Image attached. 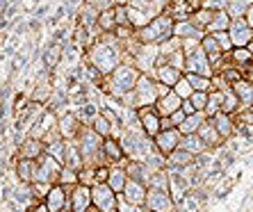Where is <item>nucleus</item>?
<instances>
[{
  "label": "nucleus",
  "instance_id": "obj_1",
  "mask_svg": "<svg viewBox=\"0 0 253 212\" xmlns=\"http://www.w3.org/2000/svg\"><path fill=\"white\" fill-rule=\"evenodd\" d=\"M139 78H141V71L137 69L132 62H124V64L119 66L112 76H107L103 83H105V91L112 96V98H124L126 94H130V91L137 87Z\"/></svg>",
  "mask_w": 253,
  "mask_h": 212
},
{
  "label": "nucleus",
  "instance_id": "obj_2",
  "mask_svg": "<svg viewBox=\"0 0 253 212\" xmlns=\"http://www.w3.org/2000/svg\"><path fill=\"white\" fill-rule=\"evenodd\" d=\"M121 148L128 160H137V162H144L148 155L158 153V146H155L153 137H148L141 128H132L126 130L124 137H121Z\"/></svg>",
  "mask_w": 253,
  "mask_h": 212
},
{
  "label": "nucleus",
  "instance_id": "obj_3",
  "mask_svg": "<svg viewBox=\"0 0 253 212\" xmlns=\"http://www.w3.org/2000/svg\"><path fill=\"white\" fill-rule=\"evenodd\" d=\"M78 144H80V151H83L84 158V167H100L107 165L105 153H103V144H105V137H100L91 126H83L80 135H78Z\"/></svg>",
  "mask_w": 253,
  "mask_h": 212
},
{
  "label": "nucleus",
  "instance_id": "obj_4",
  "mask_svg": "<svg viewBox=\"0 0 253 212\" xmlns=\"http://www.w3.org/2000/svg\"><path fill=\"white\" fill-rule=\"evenodd\" d=\"M173 28H176V21L169 16V14H158V16L146 25V28L137 30V39L141 43H165L167 39L173 37Z\"/></svg>",
  "mask_w": 253,
  "mask_h": 212
},
{
  "label": "nucleus",
  "instance_id": "obj_5",
  "mask_svg": "<svg viewBox=\"0 0 253 212\" xmlns=\"http://www.w3.org/2000/svg\"><path fill=\"white\" fill-rule=\"evenodd\" d=\"M160 100V91H158V80L153 76L141 73L139 83L135 87V107H155V103Z\"/></svg>",
  "mask_w": 253,
  "mask_h": 212
},
{
  "label": "nucleus",
  "instance_id": "obj_6",
  "mask_svg": "<svg viewBox=\"0 0 253 212\" xmlns=\"http://www.w3.org/2000/svg\"><path fill=\"white\" fill-rule=\"evenodd\" d=\"M187 59H185V73H196V76H206V78H212L214 76V66H212L210 57L208 53L203 50V46L189 50Z\"/></svg>",
  "mask_w": 253,
  "mask_h": 212
},
{
  "label": "nucleus",
  "instance_id": "obj_7",
  "mask_svg": "<svg viewBox=\"0 0 253 212\" xmlns=\"http://www.w3.org/2000/svg\"><path fill=\"white\" fill-rule=\"evenodd\" d=\"M158 62H160V46L158 43H141L139 50L135 53L132 57V64L146 73V76H153V71L158 69Z\"/></svg>",
  "mask_w": 253,
  "mask_h": 212
},
{
  "label": "nucleus",
  "instance_id": "obj_8",
  "mask_svg": "<svg viewBox=\"0 0 253 212\" xmlns=\"http://www.w3.org/2000/svg\"><path fill=\"white\" fill-rule=\"evenodd\" d=\"M144 208L148 212H178V203L171 196L169 189H155V187H148L146 206Z\"/></svg>",
  "mask_w": 253,
  "mask_h": 212
},
{
  "label": "nucleus",
  "instance_id": "obj_9",
  "mask_svg": "<svg viewBox=\"0 0 253 212\" xmlns=\"http://www.w3.org/2000/svg\"><path fill=\"white\" fill-rule=\"evenodd\" d=\"M91 199L100 212H119V194L107 183H96L91 187Z\"/></svg>",
  "mask_w": 253,
  "mask_h": 212
},
{
  "label": "nucleus",
  "instance_id": "obj_10",
  "mask_svg": "<svg viewBox=\"0 0 253 212\" xmlns=\"http://www.w3.org/2000/svg\"><path fill=\"white\" fill-rule=\"evenodd\" d=\"M62 169H64V165H62L59 160H55L53 155L43 153L42 158H39V171H37L35 183H50V185H57ZM35 183H32V185H35Z\"/></svg>",
  "mask_w": 253,
  "mask_h": 212
},
{
  "label": "nucleus",
  "instance_id": "obj_11",
  "mask_svg": "<svg viewBox=\"0 0 253 212\" xmlns=\"http://www.w3.org/2000/svg\"><path fill=\"white\" fill-rule=\"evenodd\" d=\"M233 46L235 48H249L253 43V28L249 25L247 18H233V25L228 30Z\"/></svg>",
  "mask_w": 253,
  "mask_h": 212
},
{
  "label": "nucleus",
  "instance_id": "obj_12",
  "mask_svg": "<svg viewBox=\"0 0 253 212\" xmlns=\"http://www.w3.org/2000/svg\"><path fill=\"white\" fill-rule=\"evenodd\" d=\"M50 212H71V189L64 185H55L43 201Z\"/></svg>",
  "mask_w": 253,
  "mask_h": 212
},
{
  "label": "nucleus",
  "instance_id": "obj_13",
  "mask_svg": "<svg viewBox=\"0 0 253 212\" xmlns=\"http://www.w3.org/2000/svg\"><path fill=\"white\" fill-rule=\"evenodd\" d=\"M153 141H155V146H158V151L162 155H167L169 158L176 148H180V141H183V132L178 128H167V130H162L158 137H153Z\"/></svg>",
  "mask_w": 253,
  "mask_h": 212
},
{
  "label": "nucleus",
  "instance_id": "obj_14",
  "mask_svg": "<svg viewBox=\"0 0 253 212\" xmlns=\"http://www.w3.org/2000/svg\"><path fill=\"white\" fill-rule=\"evenodd\" d=\"M139 121H141V130H144L148 137H158L160 132H162V117L158 114L155 107H141Z\"/></svg>",
  "mask_w": 253,
  "mask_h": 212
},
{
  "label": "nucleus",
  "instance_id": "obj_15",
  "mask_svg": "<svg viewBox=\"0 0 253 212\" xmlns=\"http://www.w3.org/2000/svg\"><path fill=\"white\" fill-rule=\"evenodd\" d=\"M94 208V199H91V187L78 185L71 189V212H89Z\"/></svg>",
  "mask_w": 253,
  "mask_h": 212
},
{
  "label": "nucleus",
  "instance_id": "obj_16",
  "mask_svg": "<svg viewBox=\"0 0 253 212\" xmlns=\"http://www.w3.org/2000/svg\"><path fill=\"white\" fill-rule=\"evenodd\" d=\"M14 171H16L18 180L23 185H32L39 171V160H25V158H16L14 162Z\"/></svg>",
  "mask_w": 253,
  "mask_h": 212
},
{
  "label": "nucleus",
  "instance_id": "obj_17",
  "mask_svg": "<svg viewBox=\"0 0 253 212\" xmlns=\"http://www.w3.org/2000/svg\"><path fill=\"white\" fill-rule=\"evenodd\" d=\"M183 71L176 69V66H171V64H158V69L153 71V78L158 80L160 85H167V87H176L180 80H183Z\"/></svg>",
  "mask_w": 253,
  "mask_h": 212
},
{
  "label": "nucleus",
  "instance_id": "obj_18",
  "mask_svg": "<svg viewBox=\"0 0 253 212\" xmlns=\"http://www.w3.org/2000/svg\"><path fill=\"white\" fill-rule=\"evenodd\" d=\"M83 126L84 124L80 121V117H78V114H71V112H66L64 117H59V121H57V128L64 139H78Z\"/></svg>",
  "mask_w": 253,
  "mask_h": 212
},
{
  "label": "nucleus",
  "instance_id": "obj_19",
  "mask_svg": "<svg viewBox=\"0 0 253 212\" xmlns=\"http://www.w3.org/2000/svg\"><path fill=\"white\" fill-rule=\"evenodd\" d=\"M46 153V144L42 139H35V137H25L21 144H18V155L16 158H25V160H39Z\"/></svg>",
  "mask_w": 253,
  "mask_h": 212
},
{
  "label": "nucleus",
  "instance_id": "obj_20",
  "mask_svg": "<svg viewBox=\"0 0 253 212\" xmlns=\"http://www.w3.org/2000/svg\"><path fill=\"white\" fill-rule=\"evenodd\" d=\"M103 153H105V160L107 165H121L126 167V162H128V158H126L124 148H121V141L114 139V137H107L105 144H103Z\"/></svg>",
  "mask_w": 253,
  "mask_h": 212
},
{
  "label": "nucleus",
  "instance_id": "obj_21",
  "mask_svg": "<svg viewBox=\"0 0 253 212\" xmlns=\"http://www.w3.org/2000/svg\"><path fill=\"white\" fill-rule=\"evenodd\" d=\"M199 135H201V139L208 144V148H210V151H219V148L226 144V139L219 135V130H217V126H214V121H212V119H208L206 124L201 126Z\"/></svg>",
  "mask_w": 253,
  "mask_h": 212
},
{
  "label": "nucleus",
  "instance_id": "obj_22",
  "mask_svg": "<svg viewBox=\"0 0 253 212\" xmlns=\"http://www.w3.org/2000/svg\"><path fill=\"white\" fill-rule=\"evenodd\" d=\"M146 194H148V185L139 183V180H128L121 196L132 206H146Z\"/></svg>",
  "mask_w": 253,
  "mask_h": 212
},
{
  "label": "nucleus",
  "instance_id": "obj_23",
  "mask_svg": "<svg viewBox=\"0 0 253 212\" xmlns=\"http://www.w3.org/2000/svg\"><path fill=\"white\" fill-rule=\"evenodd\" d=\"M212 121H214V126H217L219 135L224 137L226 141H230V139H235V137H237V121H235V117H233V114L219 112L217 117L212 119Z\"/></svg>",
  "mask_w": 253,
  "mask_h": 212
},
{
  "label": "nucleus",
  "instance_id": "obj_24",
  "mask_svg": "<svg viewBox=\"0 0 253 212\" xmlns=\"http://www.w3.org/2000/svg\"><path fill=\"white\" fill-rule=\"evenodd\" d=\"M180 107H183V98H180L173 89H171L167 96H160V100L155 103V110H158L160 117H171V114L178 112Z\"/></svg>",
  "mask_w": 253,
  "mask_h": 212
},
{
  "label": "nucleus",
  "instance_id": "obj_25",
  "mask_svg": "<svg viewBox=\"0 0 253 212\" xmlns=\"http://www.w3.org/2000/svg\"><path fill=\"white\" fill-rule=\"evenodd\" d=\"M237 98H240V112L242 110H253V80L249 78H242L233 85Z\"/></svg>",
  "mask_w": 253,
  "mask_h": 212
},
{
  "label": "nucleus",
  "instance_id": "obj_26",
  "mask_svg": "<svg viewBox=\"0 0 253 212\" xmlns=\"http://www.w3.org/2000/svg\"><path fill=\"white\" fill-rule=\"evenodd\" d=\"M173 35L180 37L183 42L187 39H196V42H203V37H206V30H201L199 25L192 23V18L189 21H178L176 28H173Z\"/></svg>",
  "mask_w": 253,
  "mask_h": 212
},
{
  "label": "nucleus",
  "instance_id": "obj_27",
  "mask_svg": "<svg viewBox=\"0 0 253 212\" xmlns=\"http://www.w3.org/2000/svg\"><path fill=\"white\" fill-rule=\"evenodd\" d=\"M126 171H128L130 180H139L144 185L151 183V176H153V171L148 169L146 162H137V160H128L126 162Z\"/></svg>",
  "mask_w": 253,
  "mask_h": 212
},
{
  "label": "nucleus",
  "instance_id": "obj_28",
  "mask_svg": "<svg viewBox=\"0 0 253 212\" xmlns=\"http://www.w3.org/2000/svg\"><path fill=\"white\" fill-rule=\"evenodd\" d=\"M128 171H126V167L121 165H112L110 167V178H107V185L117 192V194H124L126 185H128Z\"/></svg>",
  "mask_w": 253,
  "mask_h": 212
},
{
  "label": "nucleus",
  "instance_id": "obj_29",
  "mask_svg": "<svg viewBox=\"0 0 253 212\" xmlns=\"http://www.w3.org/2000/svg\"><path fill=\"white\" fill-rule=\"evenodd\" d=\"M194 162H196V155H192L189 151H185V148H176V151L167 158V167H178V169L194 165Z\"/></svg>",
  "mask_w": 253,
  "mask_h": 212
},
{
  "label": "nucleus",
  "instance_id": "obj_30",
  "mask_svg": "<svg viewBox=\"0 0 253 212\" xmlns=\"http://www.w3.org/2000/svg\"><path fill=\"white\" fill-rule=\"evenodd\" d=\"M208 121V117H206V112H196V114H189L187 119H185V124L180 126V132L183 135H199V130H201V126Z\"/></svg>",
  "mask_w": 253,
  "mask_h": 212
},
{
  "label": "nucleus",
  "instance_id": "obj_31",
  "mask_svg": "<svg viewBox=\"0 0 253 212\" xmlns=\"http://www.w3.org/2000/svg\"><path fill=\"white\" fill-rule=\"evenodd\" d=\"M180 148L189 151L192 155H201V153H206V151H210L206 141L201 139V135H183V141H180Z\"/></svg>",
  "mask_w": 253,
  "mask_h": 212
},
{
  "label": "nucleus",
  "instance_id": "obj_32",
  "mask_svg": "<svg viewBox=\"0 0 253 212\" xmlns=\"http://www.w3.org/2000/svg\"><path fill=\"white\" fill-rule=\"evenodd\" d=\"M230 25H233V18H230V14L226 12V9H221V12H217L214 21L208 25L206 32H210V35H217V32H228Z\"/></svg>",
  "mask_w": 253,
  "mask_h": 212
},
{
  "label": "nucleus",
  "instance_id": "obj_33",
  "mask_svg": "<svg viewBox=\"0 0 253 212\" xmlns=\"http://www.w3.org/2000/svg\"><path fill=\"white\" fill-rule=\"evenodd\" d=\"M219 112H224V91L212 89L210 91V103H208V107H206V117L214 119Z\"/></svg>",
  "mask_w": 253,
  "mask_h": 212
},
{
  "label": "nucleus",
  "instance_id": "obj_34",
  "mask_svg": "<svg viewBox=\"0 0 253 212\" xmlns=\"http://www.w3.org/2000/svg\"><path fill=\"white\" fill-rule=\"evenodd\" d=\"M253 0H228V7H226V12L230 14V18H244L247 12L251 9Z\"/></svg>",
  "mask_w": 253,
  "mask_h": 212
},
{
  "label": "nucleus",
  "instance_id": "obj_35",
  "mask_svg": "<svg viewBox=\"0 0 253 212\" xmlns=\"http://www.w3.org/2000/svg\"><path fill=\"white\" fill-rule=\"evenodd\" d=\"M214 16H217V12H214V9H206V7H199V9L192 14V23L199 25L201 30H208V25L214 21Z\"/></svg>",
  "mask_w": 253,
  "mask_h": 212
},
{
  "label": "nucleus",
  "instance_id": "obj_36",
  "mask_svg": "<svg viewBox=\"0 0 253 212\" xmlns=\"http://www.w3.org/2000/svg\"><path fill=\"white\" fill-rule=\"evenodd\" d=\"M98 28H100V32H114V30H117V14H114V7L100 12Z\"/></svg>",
  "mask_w": 253,
  "mask_h": 212
},
{
  "label": "nucleus",
  "instance_id": "obj_37",
  "mask_svg": "<svg viewBox=\"0 0 253 212\" xmlns=\"http://www.w3.org/2000/svg\"><path fill=\"white\" fill-rule=\"evenodd\" d=\"M46 153L53 155L55 160H59V162L64 165V162H66V139H64V137H59V139L46 144Z\"/></svg>",
  "mask_w": 253,
  "mask_h": 212
},
{
  "label": "nucleus",
  "instance_id": "obj_38",
  "mask_svg": "<svg viewBox=\"0 0 253 212\" xmlns=\"http://www.w3.org/2000/svg\"><path fill=\"white\" fill-rule=\"evenodd\" d=\"M57 183L64 185V187H69V189L78 187V185H80V171H78V169H71V167H64V169H62V173H59V180H57Z\"/></svg>",
  "mask_w": 253,
  "mask_h": 212
},
{
  "label": "nucleus",
  "instance_id": "obj_39",
  "mask_svg": "<svg viewBox=\"0 0 253 212\" xmlns=\"http://www.w3.org/2000/svg\"><path fill=\"white\" fill-rule=\"evenodd\" d=\"M185 78H187L189 85L194 87V91H212V89H214V85H212V78L196 76V73H185Z\"/></svg>",
  "mask_w": 253,
  "mask_h": 212
},
{
  "label": "nucleus",
  "instance_id": "obj_40",
  "mask_svg": "<svg viewBox=\"0 0 253 212\" xmlns=\"http://www.w3.org/2000/svg\"><path fill=\"white\" fill-rule=\"evenodd\" d=\"M224 112L233 114V117L240 112V98H237V94H235V89L233 87H228L224 91Z\"/></svg>",
  "mask_w": 253,
  "mask_h": 212
},
{
  "label": "nucleus",
  "instance_id": "obj_41",
  "mask_svg": "<svg viewBox=\"0 0 253 212\" xmlns=\"http://www.w3.org/2000/svg\"><path fill=\"white\" fill-rule=\"evenodd\" d=\"M78 117H80V121H83L84 126H91L94 124V119L100 114V110L96 107V103H87V105H83V107H78Z\"/></svg>",
  "mask_w": 253,
  "mask_h": 212
},
{
  "label": "nucleus",
  "instance_id": "obj_42",
  "mask_svg": "<svg viewBox=\"0 0 253 212\" xmlns=\"http://www.w3.org/2000/svg\"><path fill=\"white\" fill-rule=\"evenodd\" d=\"M91 128H94L100 137H105V139H107V137H112V124H110V121H107V119L103 117V114H98V117L94 119Z\"/></svg>",
  "mask_w": 253,
  "mask_h": 212
},
{
  "label": "nucleus",
  "instance_id": "obj_43",
  "mask_svg": "<svg viewBox=\"0 0 253 212\" xmlns=\"http://www.w3.org/2000/svg\"><path fill=\"white\" fill-rule=\"evenodd\" d=\"M148 187H155V189H169V173H167V169L155 171L153 176H151V183H148Z\"/></svg>",
  "mask_w": 253,
  "mask_h": 212
},
{
  "label": "nucleus",
  "instance_id": "obj_44",
  "mask_svg": "<svg viewBox=\"0 0 253 212\" xmlns=\"http://www.w3.org/2000/svg\"><path fill=\"white\" fill-rule=\"evenodd\" d=\"M192 105L196 107V112H206L208 103H210V91H194V96H192Z\"/></svg>",
  "mask_w": 253,
  "mask_h": 212
},
{
  "label": "nucleus",
  "instance_id": "obj_45",
  "mask_svg": "<svg viewBox=\"0 0 253 212\" xmlns=\"http://www.w3.org/2000/svg\"><path fill=\"white\" fill-rule=\"evenodd\" d=\"M173 91H176V94L180 96L183 100H187V98H192V96H194V87L189 85V80L185 76H183V80H180V83L173 87Z\"/></svg>",
  "mask_w": 253,
  "mask_h": 212
},
{
  "label": "nucleus",
  "instance_id": "obj_46",
  "mask_svg": "<svg viewBox=\"0 0 253 212\" xmlns=\"http://www.w3.org/2000/svg\"><path fill=\"white\" fill-rule=\"evenodd\" d=\"M80 185L94 187L96 185V167H84V169H80Z\"/></svg>",
  "mask_w": 253,
  "mask_h": 212
},
{
  "label": "nucleus",
  "instance_id": "obj_47",
  "mask_svg": "<svg viewBox=\"0 0 253 212\" xmlns=\"http://www.w3.org/2000/svg\"><path fill=\"white\" fill-rule=\"evenodd\" d=\"M55 185H50V183H35L32 185V189H35V196L39 201H46V196L50 194V189H53Z\"/></svg>",
  "mask_w": 253,
  "mask_h": 212
},
{
  "label": "nucleus",
  "instance_id": "obj_48",
  "mask_svg": "<svg viewBox=\"0 0 253 212\" xmlns=\"http://www.w3.org/2000/svg\"><path fill=\"white\" fill-rule=\"evenodd\" d=\"M119 212H148V210L144 206H132V203H128L124 196L119 194Z\"/></svg>",
  "mask_w": 253,
  "mask_h": 212
},
{
  "label": "nucleus",
  "instance_id": "obj_49",
  "mask_svg": "<svg viewBox=\"0 0 253 212\" xmlns=\"http://www.w3.org/2000/svg\"><path fill=\"white\" fill-rule=\"evenodd\" d=\"M201 7H206V9H214V12H221L228 7V0H203Z\"/></svg>",
  "mask_w": 253,
  "mask_h": 212
},
{
  "label": "nucleus",
  "instance_id": "obj_50",
  "mask_svg": "<svg viewBox=\"0 0 253 212\" xmlns=\"http://www.w3.org/2000/svg\"><path fill=\"white\" fill-rule=\"evenodd\" d=\"M107 178H110V165L96 167V183H107Z\"/></svg>",
  "mask_w": 253,
  "mask_h": 212
},
{
  "label": "nucleus",
  "instance_id": "obj_51",
  "mask_svg": "<svg viewBox=\"0 0 253 212\" xmlns=\"http://www.w3.org/2000/svg\"><path fill=\"white\" fill-rule=\"evenodd\" d=\"M183 112L185 114H187V117H189V114H196V107L194 105H192V100H183Z\"/></svg>",
  "mask_w": 253,
  "mask_h": 212
},
{
  "label": "nucleus",
  "instance_id": "obj_52",
  "mask_svg": "<svg viewBox=\"0 0 253 212\" xmlns=\"http://www.w3.org/2000/svg\"><path fill=\"white\" fill-rule=\"evenodd\" d=\"M46 14H48V5H39V7L35 9V16L39 18V21H42V18L46 16Z\"/></svg>",
  "mask_w": 253,
  "mask_h": 212
},
{
  "label": "nucleus",
  "instance_id": "obj_53",
  "mask_svg": "<svg viewBox=\"0 0 253 212\" xmlns=\"http://www.w3.org/2000/svg\"><path fill=\"white\" fill-rule=\"evenodd\" d=\"M28 212H50V210H48V206H46V203H43V201H42V203H39V206H35V208H30V210Z\"/></svg>",
  "mask_w": 253,
  "mask_h": 212
},
{
  "label": "nucleus",
  "instance_id": "obj_54",
  "mask_svg": "<svg viewBox=\"0 0 253 212\" xmlns=\"http://www.w3.org/2000/svg\"><path fill=\"white\" fill-rule=\"evenodd\" d=\"M28 28L30 30H39V28H42V21H39V18H30V21H28Z\"/></svg>",
  "mask_w": 253,
  "mask_h": 212
},
{
  "label": "nucleus",
  "instance_id": "obj_55",
  "mask_svg": "<svg viewBox=\"0 0 253 212\" xmlns=\"http://www.w3.org/2000/svg\"><path fill=\"white\" fill-rule=\"evenodd\" d=\"M244 18H247V21H249V25H251V28H253V5H251V9H249V12H247V16H244Z\"/></svg>",
  "mask_w": 253,
  "mask_h": 212
},
{
  "label": "nucleus",
  "instance_id": "obj_56",
  "mask_svg": "<svg viewBox=\"0 0 253 212\" xmlns=\"http://www.w3.org/2000/svg\"><path fill=\"white\" fill-rule=\"evenodd\" d=\"M89 212H100V210H98V208H91V210H89Z\"/></svg>",
  "mask_w": 253,
  "mask_h": 212
}]
</instances>
